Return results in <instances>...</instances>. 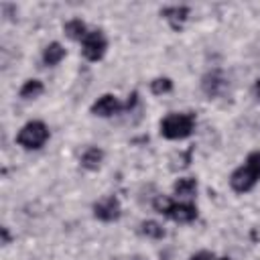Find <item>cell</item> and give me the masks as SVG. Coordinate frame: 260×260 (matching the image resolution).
<instances>
[{
	"mask_svg": "<svg viewBox=\"0 0 260 260\" xmlns=\"http://www.w3.org/2000/svg\"><path fill=\"white\" fill-rule=\"evenodd\" d=\"M195 130V116L189 112L169 114L160 120V134L169 140H183L191 136Z\"/></svg>",
	"mask_w": 260,
	"mask_h": 260,
	"instance_id": "1",
	"label": "cell"
},
{
	"mask_svg": "<svg viewBox=\"0 0 260 260\" xmlns=\"http://www.w3.org/2000/svg\"><path fill=\"white\" fill-rule=\"evenodd\" d=\"M47 140H49V128H47V124L41 122V120H30V122H26V124L18 130V134H16V142H18L22 148H26V150H37V148H41Z\"/></svg>",
	"mask_w": 260,
	"mask_h": 260,
	"instance_id": "2",
	"label": "cell"
},
{
	"mask_svg": "<svg viewBox=\"0 0 260 260\" xmlns=\"http://www.w3.org/2000/svg\"><path fill=\"white\" fill-rule=\"evenodd\" d=\"M108 41L102 30H89L87 37L81 41V53L87 61H100L106 55Z\"/></svg>",
	"mask_w": 260,
	"mask_h": 260,
	"instance_id": "3",
	"label": "cell"
},
{
	"mask_svg": "<svg viewBox=\"0 0 260 260\" xmlns=\"http://www.w3.org/2000/svg\"><path fill=\"white\" fill-rule=\"evenodd\" d=\"M201 89L207 98H217L228 89V79L221 69H211L201 79Z\"/></svg>",
	"mask_w": 260,
	"mask_h": 260,
	"instance_id": "4",
	"label": "cell"
},
{
	"mask_svg": "<svg viewBox=\"0 0 260 260\" xmlns=\"http://www.w3.org/2000/svg\"><path fill=\"white\" fill-rule=\"evenodd\" d=\"M93 215L100 221H116L122 215V207L120 201L114 195H108L104 199H100L98 203H93Z\"/></svg>",
	"mask_w": 260,
	"mask_h": 260,
	"instance_id": "5",
	"label": "cell"
},
{
	"mask_svg": "<svg viewBox=\"0 0 260 260\" xmlns=\"http://www.w3.org/2000/svg\"><path fill=\"white\" fill-rule=\"evenodd\" d=\"M256 183H258V179L252 175V171H250L246 165L238 167V169L230 175V185H232V189H234L236 193H248Z\"/></svg>",
	"mask_w": 260,
	"mask_h": 260,
	"instance_id": "6",
	"label": "cell"
},
{
	"mask_svg": "<svg viewBox=\"0 0 260 260\" xmlns=\"http://www.w3.org/2000/svg\"><path fill=\"white\" fill-rule=\"evenodd\" d=\"M120 110H124V106L120 104V100L112 93H106L102 98H98V102H93L91 106V114L95 116H102V118H110L114 114H118Z\"/></svg>",
	"mask_w": 260,
	"mask_h": 260,
	"instance_id": "7",
	"label": "cell"
},
{
	"mask_svg": "<svg viewBox=\"0 0 260 260\" xmlns=\"http://www.w3.org/2000/svg\"><path fill=\"white\" fill-rule=\"evenodd\" d=\"M160 16L169 22L173 30H181L189 18V8L187 6H165L160 10Z\"/></svg>",
	"mask_w": 260,
	"mask_h": 260,
	"instance_id": "8",
	"label": "cell"
},
{
	"mask_svg": "<svg viewBox=\"0 0 260 260\" xmlns=\"http://www.w3.org/2000/svg\"><path fill=\"white\" fill-rule=\"evenodd\" d=\"M167 217H171L173 221H179V223H189V221H193L197 217V207L193 203H187V201H183V203H175L173 201Z\"/></svg>",
	"mask_w": 260,
	"mask_h": 260,
	"instance_id": "9",
	"label": "cell"
},
{
	"mask_svg": "<svg viewBox=\"0 0 260 260\" xmlns=\"http://www.w3.org/2000/svg\"><path fill=\"white\" fill-rule=\"evenodd\" d=\"M102 160H104V150L98 148V146H89L81 154V167L87 169V171H98Z\"/></svg>",
	"mask_w": 260,
	"mask_h": 260,
	"instance_id": "10",
	"label": "cell"
},
{
	"mask_svg": "<svg viewBox=\"0 0 260 260\" xmlns=\"http://www.w3.org/2000/svg\"><path fill=\"white\" fill-rule=\"evenodd\" d=\"M63 57H65V49H63L61 43H49L43 51V63L49 65V67L59 65L63 61Z\"/></svg>",
	"mask_w": 260,
	"mask_h": 260,
	"instance_id": "11",
	"label": "cell"
},
{
	"mask_svg": "<svg viewBox=\"0 0 260 260\" xmlns=\"http://www.w3.org/2000/svg\"><path fill=\"white\" fill-rule=\"evenodd\" d=\"M173 191H175V195H179L183 199H191L197 193V181L191 177H183L173 185Z\"/></svg>",
	"mask_w": 260,
	"mask_h": 260,
	"instance_id": "12",
	"label": "cell"
},
{
	"mask_svg": "<svg viewBox=\"0 0 260 260\" xmlns=\"http://www.w3.org/2000/svg\"><path fill=\"white\" fill-rule=\"evenodd\" d=\"M63 30H65V35H67L69 39H73V41H83V39L87 37V32H89L87 26H85V22L79 20V18L67 20L65 26H63Z\"/></svg>",
	"mask_w": 260,
	"mask_h": 260,
	"instance_id": "13",
	"label": "cell"
},
{
	"mask_svg": "<svg viewBox=\"0 0 260 260\" xmlns=\"http://www.w3.org/2000/svg\"><path fill=\"white\" fill-rule=\"evenodd\" d=\"M43 91H45L43 81H39V79H28V81H24V85L20 87V98H22V100H35V98H39Z\"/></svg>",
	"mask_w": 260,
	"mask_h": 260,
	"instance_id": "14",
	"label": "cell"
},
{
	"mask_svg": "<svg viewBox=\"0 0 260 260\" xmlns=\"http://www.w3.org/2000/svg\"><path fill=\"white\" fill-rule=\"evenodd\" d=\"M140 234L146 236V238H152V240H160V238H165V228L158 221L146 219V221L140 223Z\"/></svg>",
	"mask_w": 260,
	"mask_h": 260,
	"instance_id": "15",
	"label": "cell"
},
{
	"mask_svg": "<svg viewBox=\"0 0 260 260\" xmlns=\"http://www.w3.org/2000/svg\"><path fill=\"white\" fill-rule=\"evenodd\" d=\"M171 89H173V81H171L169 77H156V79L150 81V91H152L154 95H165V93H169Z\"/></svg>",
	"mask_w": 260,
	"mask_h": 260,
	"instance_id": "16",
	"label": "cell"
},
{
	"mask_svg": "<svg viewBox=\"0 0 260 260\" xmlns=\"http://www.w3.org/2000/svg\"><path fill=\"white\" fill-rule=\"evenodd\" d=\"M246 167L252 171V175L260 181V152H250L246 158Z\"/></svg>",
	"mask_w": 260,
	"mask_h": 260,
	"instance_id": "17",
	"label": "cell"
},
{
	"mask_svg": "<svg viewBox=\"0 0 260 260\" xmlns=\"http://www.w3.org/2000/svg\"><path fill=\"white\" fill-rule=\"evenodd\" d=\"M171 199L169 197H165V195H158L154 201H152V207H154V211H158V213H162V215H167L169 213V209H171Z\"/></svg>",
	"mask_w": 260,
	"mask_h": 260,
	"instance_id": "18",
	"label": "cell"
},
{
	"mask_svg": "<svg viewBox=\"0 0 260 260\" xmlns=\"http://www.w3.org/2000/svg\"><path fill=\"white\" fill-rule=\"evenodd\" d=\"M189 260H217V256L213 252H207V250H201L197 254H193Z\"/></svg>",
	"mask_w": 260,
	"mask_h": 260,
	"instance_id": "19",
	"label": "cell"
},
{
	"mask_svg": "<svg viewBox=\"0 0 260 260\" xmlns=\"http://www.w3.org/2000/svg\"><path fill=\"white\" fill-rule=\"evenodd\" d=\"M0 232H2V244H4V246H6V244H10V234H8V228H2Z\"/></svg>",
	"mask_w": 260,
	"mask_h": 260,
	"instance_id": "20",
	"label": "cell"
},
{
	"mask_svg": "<svg viewBox=\"0 0 260 260\" xmlns=\"http://www.w3.org/2000/svg\"><path fill=\"white\" fill-rule=\"evenodd\" d=\"M254 95L260 102V79H256V83H254Z\"/></svg>",
	"mask_w": 260,
	"mask_h": 260,
	"instance_id": "21",
	"label": "cell"
},
{
	"mask_svg": "<svg viewBox=\"0 0 260 260\" xmlns=\"http://www.w3.org/2000/svg\"><path fill=\"white\" fill-rule=\"evenodd\" d=\"M217 260H230V258H225V256H223V258H217Z\"/></svg>",
	"mask_w": 260,
	"mask_h": 260,
	"instance_id": "22",
	"label": "cell"
}]
</instances>
